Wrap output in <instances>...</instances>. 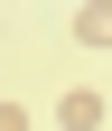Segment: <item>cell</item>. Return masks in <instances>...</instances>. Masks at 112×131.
<instances>
[{
    "instance_id": "obj_2",
    "label": "cell",
    "mask_w": 112,
    "mask_h": 131,
    "mask_svg": "<svg viewBox=\"0 0 112 131\" xmlns=\"http://www.w3.org/2000/svg\"><path fill=\"white\" fill-rule=\"evenodd\" d=\"M75 38H84V47H112V0H93V9H75Z\"/></svg>"
},
{
    "instance_id": "obj_3",
    "label": "cell",
    "mask_w": 112,
    "mask_h": 131,
    "mask_svg": "<svg viewBox=\"0 0 112 131\" xmlns=\"http://www.w3.org/2000/svg\"><path fill=\"white\" fill-rule=\"evenodd\" d=\"M0 131H28V103H0Z\"/></svg>"
},
{
    "instance_id": "obj_1",
    "label": "cell",
    "mask_w": 112,
    "mask_h": 131,
    "mask_svg": "<svg viewBox=\"0 0 112 131\" xmlns=\"http://www.w3.org/2000/svg\"><path fill=\"white\" fill-rule=\"evenodd\" d=\"M56 122H66V131H103V94H93V84H66V94H56Z\"/></svg>"
}]
</instances>
